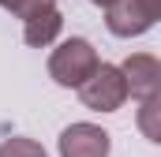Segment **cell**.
I'll use <instances>...</instances> for the list:
<instances>
[{"label":"cell","mask_w":161,"mask_h":157,"mask_svg":"<svg viewBox=\"0 0 161 157\" xmlns=\"http://www.w3.org/2000/svg\"><path fill=\"white\" fill-rule=\"evenodd\" d=\"M56 150H60V157H109L113 138L97 123H71L60 131Z\"/></svg>","instance_id":"4"},{"label":"cell","mask_w":161,"mask_h":157,"mask_svg":"<svg viewBox=\"0 0 161 157\" xmlns=\"http://www.w3.org/2000/svg\"><path fill=\"white\" fill-rule=\"evenodd\" d=\"M90 4H97V8H109V4H116V0H90Z\"/></svg>","instance_id":"10"},{"label":"cell","mask_w":161,"mask_h":157,"mask_svg":"<svg viewBox=\"0 0 161 157\" xmlns=\"http://www.w3.org/2000/svg\"><path fill=\"white\" fill-rule=\"evenodd\" d=\"M97 49L86 38H68L60 41L53 52H49V78L56 86H68V90H79L86 78L97 71Z\"/></svg>","instance_id":"1"},{"label":"cell","mask_w":161,"mask_h":157,"mask_svg":"<svg viewBox=\"0 0 161 157\" xmlns=\"http://www.w3.org/2000/svg\"><path fill=\"white\" fill-rule=\"evenodd\" d=\"M79 97L86 109L94 112H116L127 101V78H124L120 64H97V71L79 86Z\"/></svg>","instance_id":"2"},{"label":"cell","mask_w":161,"mask_h":157,"mask_svg":"<svg viewBox=\"0 0 161 157\" xmlns=\"http://www.w3.org/2000/svg\"><path fill=\"white\" fill-rule=\"evenodd\" d=\"M161 19V0H116L105 8V26L113 38H142Z\"/></svg>","instance_id":"3"},{"label":"cell","mask_w":161,"mask_h":157,"mask_svg":"<svg viewBox=\"0 0 161 157\" xmlns=\"http://www.w3.org/2000/svg\"><path fill=\"white\" fill-rule=\"evenodd\" d=\"M60 30H64V15H60L56 0H45V4L30 8V11L23 15V41H26L30 49L53 45V41L60 38Z\"/></svg>","instance_id":"6"},{"label":"cell","mask_w":161,"mask_h":157,"mask_svg":"<svg viewBox=\"0 0 161 157\" xmlns=\"http://www.w3.org/2000/svg\"><path fill=\"white\" fill-rule=\"evenodd\" d=\"M0 157H49V154L41 150V142H34V138L11 135V138L0 142Z\"/></svg>","instance_id":"7"},{"label":"cell","mask_w":161,"mask_h":157,"mask_svg":"<svg viewBox=\"0 0 161 157\" xmlns=\"http://www.w3.org/2000/svg\"><path fill=\"white\" fill-rule=\"evenodd\" d=\"M38 4H45V0H0V8H8V11L19 15V19H23L30 8H38Z\"/></svg>","instance_id":"9"},{"label":"cell","mask_w":161,"mask_h":157,"mask_svg":"<svg viewBox=\"0 0 161 157\" xmlns=\"http://www.w3.org/2000/svg\"><path fill=\"white\" fill-rule=\"evenodd\" d=\"M158 109H161V94H158V97H146V101H142V109H139V127L146 131V138H150V142H161Z\"/></svg>","instance_id":"8"},{"label":"cell","mask_w":161,"mask_h":157,"mask_svg":"<svg viewBox=\"0 0 161 157\" xmlns=\"http://www.w3.org/2000/svg\"><path fill=\"white\" fill-rule=\"evenodd\" d=\"M120 71H124V78H127V97L146 101V97H158L161 94V64H158V56H150V52H131L120 64Z\"/></svg>","instance_id":"5"}]
</instances>
